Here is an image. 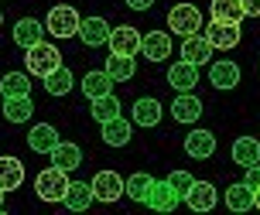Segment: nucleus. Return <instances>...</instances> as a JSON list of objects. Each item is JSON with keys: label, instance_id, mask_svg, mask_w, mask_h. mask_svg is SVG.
<instances>
[{"label": "nucleus", "instance_id": "1", "mask_svg": "<svg viewBox=\"0 0 260 215\" xmlns=\"http://www.w3.org/2000/svg\"><path fill=\"white\" fill-rule=\"evenodd\" d=\"M58 65H62V55H58V48H55V45H45V41H38L35 48H27V55H24L27 76L45 79V76H52Z\"/></svg>", "mask_w": 260, "mask_h": 215}, {"label": "nucleus", "instance_id": "2", "mask_svg": "<svg viewBox=\"0 0 260 215\" xmlns=\"http://www.w3.org/2000/svg\"><path fill=\"white\" fill-rule=\"evenodd\" d=\"M168 27L171 34H182V38H188V34H199L202 31V11L195 7V4H188V0H182V4H175L168 11Z\"/></svg>", "mask_w": 260, "mask_h": 215}, {"label": "nucleus", "instance_id": "3", "mask_svg": "<svg viewBox=\"0 0 260 215\" xmlns=\"http://www.w3.org/2000/svg\"><path fill=\"white\" fill-rule=\"evenodd\" d=\"M65 188H69V171L62 167H45L38 177H35V191H38L41 202H62Z\"/></svg>", "mask_w": 260, "mask_h": 215}, {"label": "nucleus", "instance_id": "4", "mask_svg": "<svg viewBox=\"0 0 260 215\" xmlns=\"http://www.w3.org/2000/svg\"><path fill=\"white\" fill-rule=\"evenodd\" d=\"M79 17L76 7H52L48 11V21H45V31L55 34V38H76L79 34Z\"/></svg>", "mask_w": 260, "mask_h": 215}, {"label": "nucleus", "instance_id": "5", "mask_svg": "<svg viewBox=\"0 0 260 215\" xmlns=\"http://www.w3.org/2000/svg\"><path fill=\"white\" fill-rule=\"evenodd\" d=\"M89 188H92V198H96V202L113 205L120 195H123V177H120L117 171H96Z\"/></svg>", "mask_w": 260, "mask_h": 215}, {"label": "nucleus", "instance_id": "6", "mask_svg": "<svg viewBox=\"0 0 260 215\" xmlns=\"http://www.w3.org/2000/svg\"><path fill=\"white\" fill-rule=\"evenodd\" d=\"M182 202L192 208V212H212L216 202H219V191L212 188L209 181H192V188L182 195Z\"/></svg>", "mask_w": 260, "mask_h": 215}, {"label": "nucleus", "instance_id": "7", "mask_svg": "<svg viewBox=\"0 0 260 215\" xmlns=\"http://www.w3.org/2000/svg\"><path fill=\"white\" fill-rule=\"evenodd\" d=\"M141 31L137 27H130V24H120V27H113L110 31V55H137L141 51Z\"/></svg>", "mask_w": 260, "mask_h": 215}, {"label": "nucleus", "instance_id": "8", "mask_svg": "<svg viewBox=\"0 0 260 215\" xmlns=\"http://www.w3.org/2000/svg\"><path fill=\"white\" fill-rule=\"evenodd\" d=\"M202 34H206V41L212 45V51H230L240 45V24H219V21H212L209 27H202Z\"/></svg>", "mask_w": 260, "mask_h": 215}, {"label": "nucleus", "instance_id": "9", "mask_svg": "<svg viewBox=\"0 0 260 215\" xmlns=\"http://www.w3.org/2000/svg\"><path fill=\"white\" fill-rule=\"evenodd\" d=\"M110 31L113 27L106 24V17H86V21H79V38L86 48H100L110 41Z\"/></svg>", "mask_w": 260, "mask_h": 215}, {"label": "nucleus", "instance_id": "10", "mask_svg": "<svg viewBox=\"0 0 260 215\" xmlns=\"http://www.w3.org/2000/svg\"><path fill=\"white\" fill-rule=\"evenodd\" d=\"M178 202H182V195L171 188L168 181H154L151 185V195H147V208H154V212H175L178 208Z\"/></svg>", "mask_w": 260, "mask_h": 215}, {"label": "nucleus", "instance_id": "11", "mask_svg": "<svg viewBox=\"0 0 260 215\" xmlns=\"http://www.w3.org/2000/svg\"><path fill=\"white\" fill-rule=\"evenodd\" d=\"M185 154L195 157V161H206L216 154V137L209 133V130H192V133H185Z\"/></svg>", "mask_w": 260, "mask_h": 215}, {"label": "nucleus", "instance_id": "12", "mask_svg": "<svg viewBox=\"0 0 260 215\" xmlns=\"http://www.w3.org/2000/svg\"><path fill=\"white\" fill-rule=\"evenodd\" d=\"M182 58L192 65H206L209 58H212V45L206 41V34L199 31V34H188V38H182Z\"/></svg>", "mask_w": 260, "mask_h": 215}, {"label": "nucleus", "instance_id": "13", "mask_svg": "<svg viewBox=\"0 0 260 215\" xmlns=\"http://www.w3.org/2000/svg\"><path fill=\"white\" fill-rule=\"evenodd\" d=\"M141 51L147 62H165L171 55V34L165 31H151V34H144L141 38Z\"/></svg>", "mask_w": 260, "mask_h": 215}, {"label": "nucleus", "instance_id": "14", "mask_svg": "<svg viewBox=\"0 0 260 215\" xmlns=\"http://www.w3.org/2000/svg\"><path fill=\"white\" fill-rule=\"evenodd\" d=\"M4 116H7V123H27V120L35 116L31 92H27V96H4Z\"/></svg>", "mask_w": 260, "mask_h": 215}, {"label": "nucleus", "instance_id": "15", "mask_svg": "<svg viewBox=\"0 0 260 215\" xmlns=\"http://www.w3.org/2000/svg\"><path fill=\"white\" fill-rule=\"evenodd\" d=\"M202 116V99L192 96V92H178V99L171 102V120L178 123H195Z\"/></svg>", "mask_w": 260, "mask_h": 215}, {"label": "nucleus", "instance_id": "16", "mask_svg": "<svg viewBox=\"0 0 260 215\" xmlns=\"http://www.w3.org/2000/svg\"><path fill=\"white\" fill-rule=\"evenodd\" d=\"M168 82H171V89H178V92H192L195 89V82H199V65H192V62H175L168 68Z\"/></svg>", "mask_w": 260, "mask_h": 215}, {"label": "nucleus", "instance_id": "17", "mask_svg": "<svg viewBox=\"0 0 260 215\" xmlns=\"http://www.w3.org/2000/svg\"><path fill=\"white\" fill-rule=\"evenodd\" d=\"M58 130L52 127V123H35L31 127V133H27V147L35 154H52V147L58 144Z\"/></svg>", "mask_w": 260, "mask_h": 215}, {"label": "nucleus", "instance_id": "18", "mask_svg": "<svg viewBox=\"0 0 260 215\" xmlns=\"http://www.w3.org/2000/svg\"><path fill=\"white\" fill-rule=\"evenodd\" d=\"M209 82L216 89H236L240 86V65L236 62H212L209 65Z\"/></svg>", "mask_w": 260, "mask_h": 215}, {"label": "nucleus", "instance_id": "19", "mask_svg": "<svg viewBox=\"0 0 260 215\" xmlns=\"http://www.w3.org/2000/svg\"><path fill=\"white\" fill-rule=\"evenodd\" d=\"M48 157H52V164L62 167V171H76V167H82V147H79V144H65V140H58Z\"/></svg>", "mask_w": 260, "mask_h": 215}, {"label": "nucleus", "instance_id": "20", "mask_svg": "<svg viewBox=\"0 0 260 215\" xmlns=\"http://www.w3.org/2000/svg\"><path fill=\"white\" fill-rule=\"evenodd\" d=\"M62 202H65V208H69V212H86L96 198H92V188L86 185V181H69Z\"/></svg>", "mask_w": 260, "mask_h": 215}, {"label": "nucleus", "instance_id": "21", "mask_svg": "<svg viewBox=\"0 0 260 215\" xmlns=\"http://www.w3.org/2000/svg\"><path fill=\"white\" fill-rule=\"evenodd\" d=\"M41 34H45V24L41 21H35V17H21L17 24H14V45H21V48H35L41 41Z\"/></svg>", "mask_w": 260, "mask_h": 215}, {"label": "nucleus", "instance_id": "22", "mask_svg": "<svg viewBox=\"0 0 260 215\" xmlns=\"http://www.w3.org/2000/svg\"><path fill=\"white\" fill-rule=\"evenodd\" d=\"M24 185V164L17 157H0V191H17Z\"/></svg>", "mask_w": 260, "mask_h": 215}, {"label": "nucleus", "instance_id": "23", "mask_svg": "<svg viewBox=\"0 0 260 215\" xmlns=\"http://www.w3.org/2000/svg\"><path fill=\"white\" fill-rule=\"evenodd\" d=\"M161 116H165V110H161V102L151 99V96L134 102V123H137V127H157Z\"/></svg>", "mask_w": 260, "mask_h": 215}, {"label": "nucleus", "instance_id": "24", "mask_svg": "<svg viewBox=\"0 0 260 215\" xmlns=\"http://www.w3.org/2000/svg\"><path fill=\"white\" fill-rule=\"evenodd\" d=\"M226 208H230V212H250V208H253V188H250L247 181L226 188Z\"/></svg>", "mask_w": 260, "mask_h": 215}, {"label": "nucleus", "instance_id": "25", "mask_svg": "<svg viewBox=\"0 0 260 215\" xmlns=\"http://www.w3.org/2000/svg\"><path fill=\"white\" fill-rule=\"evenodd\" d=\"M233 161L240 167L257 164V161H260V140H253V137H236L233 140Z\"/></svg>", "mask_w": 260, "mask_h": 215}, {"label": "nucleus", "instance_id": "26", "mask_svg": "<svg viewBox=\"0 0 260 215\" xmlns=\"http://www.w3.org/2000/svg\"><path fill=\"white\" fill-rule=\"evenodd\" d=\"M137 65H134V55H106V76L113 82H127L134 79Z\"/></svg>", "mask_w": 260, "mask_h": 215}, {"label": "nucleus", "instance_id": "27", "mask_svg": "<svg viewBox=\"0 0 260 215\" xmlns=\"http://www.w3.org/2000/svg\"><path fill=\"white\" fill-rule=\"evenodd\" d=\"M247 14H243V4L240 0H212V21L219 24H240Z\"/></svg>", "mask_w": 260, "mask_h": 215}, {"label": "nucleus", "instance_id": "28", "mask_svg": "<svg viewBox=\"0 0 260 215\" xmlns=\"http://www.w3.org/2000/svg\"><path fill=\"white\" fill-rule=\"evenodd\" d=\"M82 92H86V99L106 96V92H113V79L106 76V68H100V72H86V79H82Z\"/></svg>", "mask_w": 260, "mask_h": 215}, {"label": "nucleus", "instance_id": "29", "mask_svg": "<svg viewBox=\"0 0 260 215\" xmlns=\"http://www.w3.org/2000/svg\"><path fill=\"white\" fill-rule=\"evenodd\" d=\"M89 113L96 123H106V120H113V116H120V99L113 96V92H106V96H96V99H89Z\"/></svg>", "mask_w": 260, "mask_h": 215}, {"label": "nucleus", "instance_id": "30", "mask_svg": "<svg viewBox=\"0 0 260 215\" xmlns=\"http://www.w3.org/2000/svg\"><path fill=\"white\" fill-rule=\"evenodd\" d=\"M103 127V140L110 144V147H123L130 140V123L123 120V116H113V120H106V123H100Z\"/></svg>", "mask_w": 260, "mask_h": 215}, {"label": "nucleus", "instance_id": "31", "mask_svg": "<svg viewBox=\"0 0 260 215\" xmlns=\"http://www.w3.org/2000/svg\"><path fill=\"white\" fill-rule=\"evenodd\" d=\"M151 185H154V177L144 174V171H137V174H130L127 181H123V195H130L134 202H147V195H151Z\"/></svg>", "mask_w": 260, "mask_h": 215}, {"label": "nucleus", "instance_id": "32", "mask_svg": "<svg viewBox=\"0 0 260 215\" xmlns=\"http://www.w3.org/2000/svg\"><path fill=\"white\" fill-rule=\"evenodd\" d=\"M0 92H4V96H27V92H31L27 72H7V76L0 79Z\"/></svg>", "mask_w": 260, "mask_h": 215}, {"label": "nucleus", "instance_id": "33", "mask_svg": "<svg viewBox=\"0 0 260 215\" xmlns=\"http://www.w3.org/2000/svg\"><path fill=\"white\" fill-rule=\"evenodd\" d=\"M45 89H48V96H65L72 89V72L65 65H58L52 76H45Z\"/></svg>", "mask_w": 260, "mask_h": 215}, {"label": "nucleus", "instance_id": "34", "mask_svg": "<svg viewBox=\"0 0 260 215\" xmlns=\"http://www.w3.org/2000/svg\"><path fill=\"white\" fill-rule=\"evenodd\" d=\"M165 181H168V185H171L175 191H178V195H185V191L192 188V181H195V177L188 174V171H171V174L165 177Z\"/></svg>", "mask_w": 260, "mask_h": 215}, {"label": "nucleus", "instance_id": "35", "mask_svg": "<svg viewBox=\"0 0 260 215\" xmlns=\"http://www.w3.org/2000/svg\"><path fill=\"white\" fill-rule=\"evenodd\" d=\"M243 181H247L250 188H260V161H257V164H250V167H247V174H243Z\"/></svg>", "mask_w": 260, "mask_h": 215}, {"label": "nucleus", "instance_id": "36", "mask_svg": "<svg viewBox=\"0 0 260 215\" xmlns=\"http://www.w3.org/2000/svg\"><path fill=\"white\" fill-rule=\"evenodd\" d=\"M243 4V14H250V17H260V0H240Z\"/></svg>", "mask_w": 260, "mask_h": 215}, {"label": "nucleus", "instance_id": "37", "mask_svg": "<svg viewBox=\"0 0 260 215\" xmlns=\"http://www.w3.org/2000/svg\"><path fill=\"white\" fill-rule=\"evenodd\" d=\"M127 7H134V11H147V7H154V0H127Z\"/></svg>", "mask_w": 260, "mask_h": 215}, {"label": "nucleus", "instance_id": "38", "mask_svg": "<svg viewBox=\"0 0 260 215\" xmlns=\"http://www.w3.org/2000/svg\"><path fill=\"white\" fill-rule=\"evenodd\" d=\"M253 208H260V188H253Z\"/></svg>", "mask_w": 260, "mask_h": 215}, {"label": "nucleus", "instance_id": "39", "mask_svg": "<svg viewBox=\"0 0 260 215\" xmlns=\"http://www.w3.org/2000/svg\"><path fill=\"white\" fill-rule=\"evenodd\" d=\"M0 212H4V191H0Z\"/></svg>", "mask_w": 260, "mask_h": 215}]
</instances>
